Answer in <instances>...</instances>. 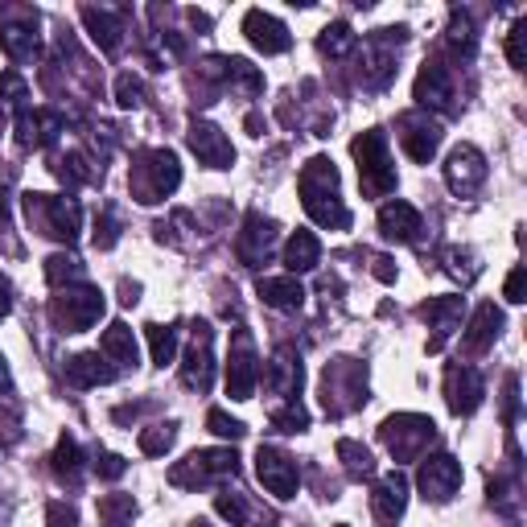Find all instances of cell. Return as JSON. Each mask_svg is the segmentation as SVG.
<instances>
[{
	"label": "cell",
	"instance_id": "1",
	"mask_svg": "<svg viewBox=\"0 0 527 527\" xmlns=\"http://www.w3.org/2000/svg\"><path fill=\"white\" fill-rule=\"evenodd\" d=\"M301 198L313 223L322 227H350V210L338 202V169L326 157H313L301 173Z\"/></svg>",
	"mask_w": 527,
	"mask_h": 527
},
{
	"label": "cell",
	"instance_id": "2",
	"mask_svg": "<svg viewBox=\"0 0 527 527\" xmlns=\"http://www.w3.org/2000/svg\"><path fill=\"white\" fill-rule=\"evenodd\" d=\"M350 149H355L359 182H363V194H367V198H379V194L396 190V169H392L388 140H383V132H363Z\"/></svg>",
	"mask_w": 527,
	"mask_h": 527
},
{
	"label": "cell",
	"instance_id": "3",
	"mask_svg": "<svg viewBox=\"0 0 527 527\" xmlns=\"http://www.w3.org/2000/svg\"><path fill=\"white\" fill-rule=\"evenodd\" d=\"M437 429H433V420L429 416H416V412H400L392 420H383V429H379V441L388 445V453L396 462H412L420 458L429 445H433Z\"/></svg>",
	"mask_w": 527,
	"mask_h": 527
},
{
	"label": "cell",
	"instance_id": "4",
	"mask_svg": "<svg viewBox=\"0 0 527 527\" xmlns=\"http://www.w3.org/2000/svg\"><path fill=\"white\" fill-rule=\"evenodd\" d=\"M99 313H103V293L91 289V285H75V289H66L50 301V322L62 330V334H83L99 322Z\"/></svg>",
	"mask_w": 527,
	"mask_h": 527
},
{
	"label": "cell",
	"instance_id": "5",
	"mask_svg": "<svg viewBox=\"0 0 527 527\" xmlns=\"http://www.w3.org/2000/svg\"><path fill=\"white\" fill-rule=\"evenodd\" d=\"M182 186V165L169 149H153L145 153V165L136 169V198L140 202H157L165 194H173Z\"/></svg>",
	"mask_w": 527,
	"mask_h": 527
},
{
	"label": "cell",
	"instance_id": "6",
	"mask_svg": "<svg viewBox=\"0 0 527 527\" xmlns=\"http://www.w3.org/2000/svg\"><path fill=\"white\" fill-rule=\"evenodd\" d=\"M25 210L29 219H38L46 235L70 243L79 235V206L66 202V198H50V194H25Z\"/></svg>",
	"mask_w": 527,
	"mask_h": 527
},
{
	"label": "cell",
	"instance_id": "7",
	"mask_svg": "<svg viewBox=\"0 0 527 527\" xmlns=\"http://www.w3.org/2000/svg\"><path fill=\"white\" fill-rule=\"evenodd\" d=\"M256 478L264 482L268 495H276V499H293L297 486H301L297 462L289 458L285 449H276V445H260L256 449Z\"/></svg>",
	"mask_w": 527,
	"mask_h": 527
},
{
	"label": "cell",
	"instance_id": "8",
	"mask_svg": "<svg viewBox=\"0 0 527 527\" xmlns=\"http://www.w3.org/2000/svg\"><path fill=\"white\" fill-rule=\"evenodd\" d=\"M239 470V458L231 449H198L190 453V458L169 474V482H178V486H202L210 478H223V474H235Z\"/></svg>",
	"mask_w": 527,
	"mask_h": 527
},
{
	"label": "cell",
	"instance_id": "9",
	"mask_svg": "<svg viewBox=\"0 0 527 527\" xmlns=\"http://www.w3.org/2000/svg\"><path fill=\"white\" fill-rule=\"evenodd\" d=\"M445 182L458 198H470L482 182H486V157L474 149V145H458L449 153V165H445Z\"/></svg>",
	"mask_w": 527,
	"mask_h": 527
},
{
	"label": "cell",
	"instance_id": "10",
	"mask_svg": "<svg viewBox=\"0 0 527 527\" xmlns=\"http://www.w3.org/2000/svg\"><path fill=\"white\" fill-rule=\"evenodd\" d=\"M486 396V383L474 367H462V363H453L445 371V400H449V412L453 416H470Z\"/></svg>",
	"mask_w": 527,
	"mask_h": 527
},
{
	"label": "cell",
	"instance_id": "11",
	"mask_svg": "<svg viewBox=\"0 0 527 527\" xmlns=\"http://www.w3.org/2000/svg\"><path fill=\"white\" fill-rule=\"evenodd\" d=\"M256 379H260V367H256L252 338L239 330L235 334V350H231V363H227V392H231V400H252Z\"/></svg>",
	"mask_w": 527,
	"mask_h": 527
},
{
	"label": "cell",
	"instance_id": "12",
	"mask_svg": "<svg viewBox=\"0 0 527 527\" xmlns=\"http://www.w3.org/2000/svg\"><path fill=\"white\" fill-rule=\"evenodd\" d=\"M210 342H215V334H210L206 322L194 326V342L186 350V367H182V383L194 392H206L210 379H215V355H210Z\"/></svg>",
	"mask_w": 527,
	"mask_h": 527
},
{
	"label": "cell",
	"instance_id": "13",
	"mask_svg": "<svg viewBox=\"0 0 527 527\" xmlns=\"http://www.w3.org/2000/svg\"><path fill=\"white\" fill-rule=\"evenodd\" d=\"M458 486H462V462L449 458V453H437V458L420 466V490H425V499L445 503V499H453Z\"/></svg>",
	"mask_w": 527,
	"mask_h": 527
},
{
	"label": "cell",
	"instance_id": "14",
	"mask_svg": "<svg viewBox=\"0 0 527 527\" xmlns=\"http://www.w3.org/2000/svg\"><path fill=\"white\" fill-rule=\"evenodd\" d=\"M243 33H248V42H252L256 50H264V54H285V50L293 46L289 29L280 25L272 13H264V9H252L248 17H243Z\"/></svg>",
	"mask_w": 527,
	"mask_h": 527
},
{
	"label": "cell",
	"instance_id": "15",
	"mask_svg": "<svg viewBox=\"0 0 527 527\" xmlns=\"http://www.w3.org/2000/svg\"><path fill=\"white\" fill-rule=\"evenodd\" d=\"M186 140H190V149L198 153V161H202V165H210V169H227V165L235 161L231 140H227L215 124H190Z\"/></svg>",
	"mask_w": 527,
	"mask_h": 527
},
{
	"label": "cell",
	"instance_id": "16",
	"mask_svg": "<svg viewBox=\"0 0 527 527\" xmlns=\"http://www.w3.org/2000/svg\"><path fill=\"white\" fill-rule=\"evenodd\" d=\"M404 507H408V482H404V474H383L379 482H375V495H371V511H375V519L379 523H396L400 515H404Z\"/></svg>",
	"mask_w": 527,
	"mask_h": 527
},
{
	"label": "cell",
	"instance_id": "17",
	"mask_svg": "<svg viewBox=\"0 0 527 527\" xmlns=\"http://www.w3.org/2000/svg\"><path fill=\"white\" fill-rule=\"evenodd\" d=\"M416 103L420 108H453V79H449V66L441 62H425L416 79Z\"/></svg>",
	"mask_w": 527,
	"mask_h": 527
},
{
	"label": "cell",
	"instance_id": "18",
	"mask_svg": "<svg viewBox=\"0 0 527 527\" xmlns=\"http://www.w3.org/2000/svg\"><path fill=\"white\" fill-rule=\"evenodd\" d=\"M264 388L276 392V396H285V400H297V392H301V359L293 355L289 346H280V350H276V359L268 363V371H264Z\"/></svg>",
	"mask_w": 527,
	"mask_h": 527
},
{
	"label": "cell",
	"instance_id": "19",
	"mask_svg": "<svg viewBox=\"0 0 527 527\" xmlns=\"http://www.w3.org/2000/svg\"><path fill=\"white\" fill-rule=\"evenodd\" d=\"M400 140H404V153L412 161L429 165L433 153H437V145H441V128L433 120H425V116H404V136Z\"/></svg>",
	"mask_w": 527,
	"mask_h": 527
},
{
	"label": "cell",
	"instance_id": "20",
	"mask_svg": "<svg viewBox=\"0 0 527 527\" xmlns=\"http://www.w3.org/2000/svg\"><path fill=\"white\" fill-rule=\"evenodd\" d=\"M379 231L392 243H412L420 235V210L408 202H388L379 210Z\"/></svg>",
	"mask_w": 527,
	"mask_h": 527
},
{
	"label": "cell",
	"instance_id": "21",
	"mask_svg": "<svg viewBox=\"0 0 527 527\" xmlns=\"http://www.w3.org/2000/svg\"><path fill=\"white\" fill-rule=\"evenodd\" d=\"M0 46H5V54L17 58V62L33 58V54H38V17L21 13V21L5 25V29H0Z\"/></svg>",
	"mask_w": 527,
	"mask_h": 527
},
{
	"label": "cell",
	"instance_id": "22",
	"mask_svg": "<svg viewBox=\"0 0 527 527\" xmlns=\"http://www.w3.org/2000/svg\"><path fill=\"white\" fill-rule=\"evenodd\" d=\"M268 248H272V223L260 215H248V227L239 235V260L248 268H260L268 260Z\"/></svg>",
	"mask_w": 527,
	"mask_h": 527
},
{
	"label": "cell",
	"instance_id": "23",
	"mask_svg": "<svg viewBox=\"0 0 527 527\" xmlns=\"http://www.w3.org/2000/svg\"><path fill=\"white\" fill-rule=\"evenodd\" d=\"M83 21H87V29H91V38H95L103 50H108V54L120 50L124 13H116V9H83Z\"/></svg>",
	"mask_w": 527,
	"mask_h": 527
},
{
	"label": "cell",
	"instance_id": "24",
	"mask_svg": "<svg viewBox=\"0 0 527 527\" xmlns=\"http://www.w3.org/2000/svg\"><path fill=\"white\" fill-rule=\"evenodd\" d=\"M260 297L272 309H301L305 289H301L297 276H268V280H260Z\"/></svg>",
	"mask_w": 527,
	"mask_h": 527
},
{
	"label": "cell",
	"instance_id": "25",
	"mask_svg": "<svg viewBox=\"0 0 527 527\" xmlns=\"http://www.w3.org/2000/svg\"><path fill=\"white\" fill-rule=\"evenodd\" d=\"M66 379L75 383V388H99V383H112L116 371L103 367V355H75L66 363Z\"/></svg>",
	"mask_w": 527,
	"mask_h": 527
},
{
	"label": "cell",
	"instance_id": "26",
	"mask_svg": "<svg viewBox=\"0 0 527 527\" xmlns=\"http://www.w3.org/2000/svg\"><path fill=\"white\" fill-rule=\"evenodd\" d=\"M58 128H62V116L58 112H25L21 116V145L25 149H42V145H50V140L58 136Z\"/></svg>",
	"mask_w": 527,
	"mask_h": 527
},
{
	"label": "cell",
	"instance_id": "27",
	"mask_svg": "<svg viewBox=\"0 0 527 527\" xmlns=\"http://www.w3.org/2000/svg\"><path fill=\"white\" fill-rule=\"evenodd\" d=\"M458 313H462V297H441V301H425V305H420V318L437 326V338L429 342L433 355L441 350V342H445V334H449V326H453Z\"/></svg>",
	"mask_w": 527,
	"mask_h": 527
},
{
	"label": "cell",
	"instance_id": "28",
	"mask_svg": "<svg viewBox=\"0 0 527 527\" xmlns=\"http://www.w3.org/2000/svg\"><path fill=\"white\" fill-rule=\"evenodd\" d=\"M499 330H503V313L495 309V305H482L478 313H474V322H470V330H466V350H486L490 342L499 338Z\"/></svg>",
	"mask_w": 527,
	"mask_h": 527
},
{
	"label": "cell",
	"instance_id": "29",
	"mask_svg": "<svg viewBox=\"0 0 527 527\" xmlns=\"http://www.w3.org/2000/svg\"><path fill=\"white\" fill-rule=\"evenodd\" d=\"M99 355L116 359L120 367H136V338H132V330L124 322L108 326V330H103V338H99Z\"/></svg>",
	"mask_w": 527,
	"mask_h": 527
},
{
	"label": "cell",
	"instance_id": "30",
	"mask_svg": "<svg viewBox=\"0 0 527 527\" xmlns=\"http://www.w3.org/2000/svg\"><path fill=\"white\" fill-rule=\"evenodd\" d=\"M318 260H322V243H318V235L297 231V235L289 239V248H285V264H289L293 272H309V268H318Z\"/></svg>",
	"mask_w": 527,
	"mask_h": 527
},
{
	"label": "cell",
	"instance_id": "31",
	"mask_svg": "<svg viewBox=\"0 0 527 527\" xmlns=\"http://www.w3.org/2000/svg\"><path fill=\"white\" fill-rule=\"evenodd\" d=\"M50 462H54V474H58L66 486H79V445H75V437H62Z\"/></svg>",
	"mask_w": 527,
	"mask_h": 527
},
{
	"label": "cell",
	"instance_id": "32",
	"mask_svg": "<svg viewBox=\"0 0 527 527\" xmlns=\"http://www.w3.org/2000/svg\"><path fill=\"white\" fill-rule=\"evenodd\" d=\"M145 334H149L153 363H157V367L173 363V355H178V330H173V326H145Z\"/></svg>",
	"mask_w": 527,
	"mask_h": 527
},
{
	"label": "cell",
	"instance_id": "33",
	"mask_svg": "<svg viewBox=\"0 0 527 527\" xmlns=\"http://www.w3.org/2000/svg\"><path fill=\"white\" fill-rule=\"evenodd\" d=\"M132 515H136L132 495H103L99 499V523L103 527H124Z\"/></svg>",
	"mask_w": 527,
	"mask_h": 527
},
{
	"label": "cell",
	"instance_id": "34",
	"mask_svg": "<svg viewBox=\"0 0 527 527\" xmlns=\"http://www.w3.org/2000/svg\"><path fill=\"white\" fill-rule=\"evenodd\" d=\"M338 458L346 462V474L350 478H371L375 474V458H371L363 445H355V441H338Z\"/></svg>",
	"mask_w": 527,
	"mask_h": 527
},
{
	"label": "cell",
	"instance_id": "35",
	"mask_svg": "<svg viewBox=\"0 0 527 527\" xmlns=\"http://www.w3.org/2000/svg\"><path fill=\"white\" fill-rule=\"evenodd\" d=\"M318 46H322V54H330V58H346L350 50H355V33H350V25H326L322 29V38H318Z\"/></svg>",
	"mask_w": 527,
	"mask_h": 527
},
{
	"label": "cell",
	"instance_id": "36",
	"mask_svg": "<svg viewBox=\"0 0 527 527\" xmlns=\"http://www.w3.org/2000/svg\"><path fill=\"white\" fill-rule=\"evenodd\" d=\"M449 46L462 54H474V25H470V13H462V9H453V17H449Z\"/></svg>",
	"mask_w": 527,
	"mask_h": 527
},
{
	"label": "cell",
	"instance_id": "37",
	"mask_svg": "<svg viewBox=\"0 0 527 527\" xmlns=\"http://www.w3.org/2000/svg\"><path fill=\"white\" fill-rule=\"evenodd\" d=\"M305 425H309V416L297 400H285V408L272 412V429H280V433H301Z\"/></svg>",
	"mask_w": 527,
	"mask_h": 527
},
{
	"label": "cell",
	"instance_id": "38",
	"mask_svg": "<svg viewBox=\"0 0 527 527\" xmlns=\"http://www.w3.org/2000/svg\"><path fill=\"white\" fill-rule=\"evenodd\" d=\"M83 276V264L75 260V256H50L46 260V280H50V285H62V280H79Z\"/></svg>",
	"mask_w": 527,
	"mask_h": 527
},
{
	"label": "cell",
	"instance_id": "39",
	"mask_svg": "<svg viewBox=\"0 0 527 527\" xmlns=\"http://www.w3.org/2000/svg\"><path fill=\"white\" fill-rule=\"evenodd\" d=\"M215 511H219L227 523H235V527L248 523V503H243L239 490H223V495L215 499Z\"/></svg>",
	"mask_w": 527,
	"mask_h": 527
},
{
	"label": "cell",
	"instance_id": "40",
	"mask_svg": "<svg viewBox=\"0 0 527 527\" xmlns=\"http://www.w3.org/2000/svg\"><path fill=\"white\" fill-rule=\"evenodd\" d=\"M25 99H29V91H25L21 75H0V112H13V108H21Z\"/></svg>",
	"mask_w": 527,
	"mask_h": 527
},
{
	"label": "cell",
	"instance_id": "41",
	"mask_svg": "<svg viewBox=\"0 0 527 527\" xmlns=\"http://www.w3.org/2000/svg\"><path fill=\"white\" fill-rule=\"evenodd\" d=\"M173 445V425H153V429H145L140 433V449L149 453V458H157V453H165Z\"/></svg>",
	"mask_w": 527,
	"mask_h": 527
},
{
	"label": "cell",
	"instance_id": "42",
	"mask_svg": "<svg viewBox=\"0 0 527 527\" xmlns=\"http://www.w3.org/2000/svg\"><path fill=\"white\" fill-rule=\"evenodd\" d=\"M206 425H210V433H219V437H231V441H239L243 433H248V429L239 425V420H231V416H227V412H219V408H210Z\"/></svg>",
	"mask_w": 527,
	"mask_h": 527
},
{
	"label": "cell",
	"instance_id": "43",
	"mask_svg": "<svg viewBox=\"0 0 527 527\" xmlns=\"http://www.w3.org/2000/svg\"><path fill=\"white\" fill-rule=\"evenodd\" d=\"M58 178H62V182H70V186H79V182H87V178H91V169H87V161L75 153V157H66V161L58 165Z\"/></svg>",
	"mask_w": 527,
	"mask_h": 527
},
{
	"label": "cell",
	"instance_id": "44",
	"mask_svg": "<svg viewBox=\"0 0 527 527\" xmlns=\"http://www.w3.org/2000/svg\"><path fill=\"white\" fill-rule=\"evenodd\" d=\"M140 95H145V87H140V79H132V75H120V83H116V103H120V108H136V103H140Z\"/></svg>",
	"mask_w": 527,
	"mask_h": 527
},
{
	"label": "cell",
	"instance_id": "45",
	"mask_svg": "<svg viewBox=\"0 0 527 527\" xmlns=\"http://www.w3.org/2000/svg\"><path fill=\"white\" fill-rule=\"evenodd\" d=\"M124 470H128V462L120 458V453H99V458H95V474L108 478V482H116Z\"/></svg>",
	"mask_w": 527,
	"mask_h": 527
},
{
	"label": "cell",
	"instance_id": "46",
	"mask_svg": "<svg viewBox=\"0 0 527 527\" xmlns=\"http://www.w3.org/2000/svg\"><path fill=\"white\" fill-rule=\"evenodd\" d=\"M46 523L50 527H79V511L66 507V503H50L46 507Z\"/></svg>",
	"mask_w": 527,
	"mask_h": 527
},
{
	"label": "cell",
	"instance_id": "47",
	"mask_svg": "<svg viewBox=\"0 0 527 527\" xmlns=\"http://www.w3.org/2000/svg\"><path fill=\"white\" fill-rule=\"evenodd\" d=\"M523 33H527V21H519L511 33H507V58H511V66L515 70H523L527 62H523Z\"/></svg>",
	"mask_w": 527,
	"mask_h": 527
},
{
	"label": "cell",
	"instance_id": "48",
	"mask_svg": "<svg viewBox=\"0 0 527 527\" xmlns=\"http://www.w3.org/2000/svg\"><path fill=\"white\" fill-rule=\"evenodd\" d=\"M95 243H99V248H112V243H116V219H112V210H103V215L95 219Z\"/></svg>",
	"mask_w": 527,
	"mask_h": 527
},
{
	"label": "cell",
	"instance_id": "49",
	"mask_svg": "<svg viewBox=\"0 0 527 527\" xmlns=\"http://www.w3.org/2000/svg\"><path fill=\"white\" fill-rule=\"evenodd\" d=\"M523 289H527V272H523V268H511V276H507V289H503V297H507L511 305H519V301H523Z\"/></svg>",
	"mask_w": 527,
	"mask_h": 527
},
{
	"label": "cell",
	"instance_id": "50",
	"mask_svg": "<svg viewBox=\"0 0 527 527\" xmlns=\"http://www.w3.org/2000/svg\"><path fill=\"white\" fill-rule=\"evenodd\" d=\"M5 231H9V194L0 190V235H5Z\"/></svg>",
	"mask_w": 527,
	"mask_h": 527
},
{
	"label": "cell",
	"instance_id": "51",
	"mask_svg": "<svg viewBox=\"0 0 527 527\" xmlns=\"http://www.w3.org/2000/svg\"><path fill=\"white\" fill-rule=\"evenodd\" d=\"M375 276H379V280H396V272H392V260H375Z\"/></svg>",
	"mask_w": 527,
	"mask_h": 527
},
{
	"label": "cell",
	"instance_id": "52",
	"mask_svg": "<svg viewBox=\"0 0 527 527\" xmlns=\"http://www.w3.org/2000/svg\"><path fill=\"white\" fill-rule=\"evenodd\" d=\"M9 309H13V301H9V285H5V280H0V318H5Z\"/></svg>",
	"mask_w": 527,
	"mask_h": 527
},
{
	"label": "cell",
	"instance_id": "53",
	"mask_svg": "<svg viewBox=\"0 0 527 527\" xmlns=\"http://www.w3.org/2000/svg\"><path fill=\"white\" fill-rule=\"evenodd\" d=\"M248 128H252V136H260V128H264V120H260V116H248Z\"/></svg>",
	"mask_w": 527,
	"mask_h": 527
},
{
	"label": "cell",
	"instance_id": "54",
	"mask_svg": "<svg viewBox=\"0 0 527 527\" xmlns=\"http://www.w3.org/2000/svg\"><path fill=\"white\" fill-rule=\"evenodd\" d=\"M338 527H346V523H338Z\"/></svg>",
	"mask_w": 527,
	"mask_h": 527
}]
</instances>
